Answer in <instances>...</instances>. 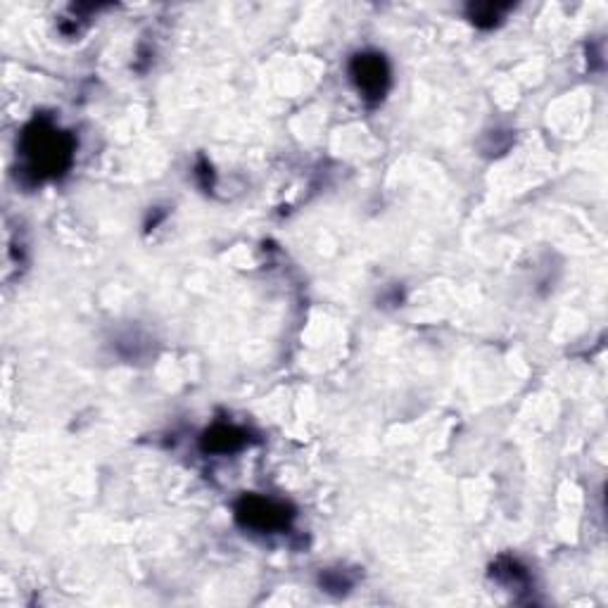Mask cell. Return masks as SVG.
Wrapping results in <instances>:
<instances>
[{"mask_svg":"<svg viewBox=\"0 0 608 608\" xmlns=\"http://www.w3.org/2000/svg\"><path fill=\"white\" fill-rule=\"evenodd\" d=\"M238 518L245 525L257 530H278L288 523V513H285V506L269 502V499H243L238 506Z\"/></svg>","mask_w":608,"mask_h":608,"instance_id":"7a4b0ae2","label":"cell"},{"mask_svg":"<svg viewBox=\"0 0 608 608\" xmlns=\"http://www.w3.org/2000/svg\"><path fill=\"white\" fill-rule=\"evenodd\" d=\"M352 76L359 91H364L369 98H383L385 86H388V67H385L383 57L359 55L352 62Z\"/></svg>","mask_w":608,"mask_h":608,"instance_id":"3957f363","label":"cell"},{"mask_svg":"<svg viewBox=\"0 0 608 608\" xmlns=\"http://www.w3.org/2000/svg\"><path fill=\"white\" fill-rule=\"evenodd\" d=\"M24 145H27V155L31 157V162H34V167L43 171L60 169L62 160L69 157L67 141H62L60 133L53 129L46 131L41 129V126H36L34 131H27Z\"/></svg>","mask_w":608,"mask_h":608,"instance_id":"6da1fadb","label":"cell"},{"mask_svg":"<svg viewBox=\"0 0 608 608\" xmlns=\"http://www.w3.org/2000/svg\"><path fill=\"white\" fill-rule=\"evenodd\" d=\"M240 435L233 428H217L207 435V449H219V452H228L240 445Z\"/></svg>","mask_w":608,"mask_h":608,"instance_id":"277c9868","label":"cell"}]
</instances>
